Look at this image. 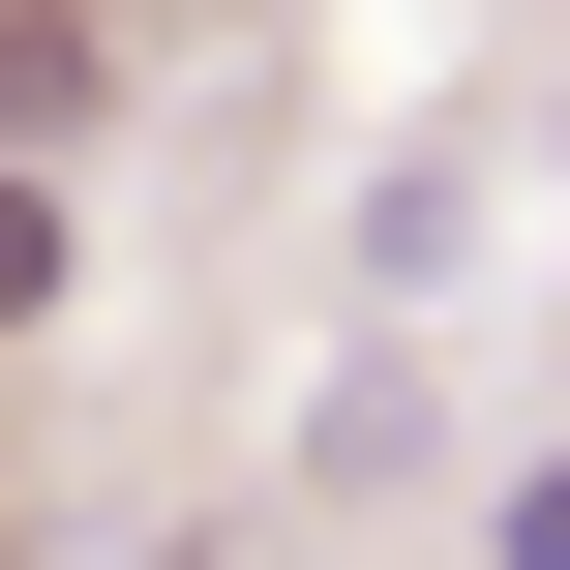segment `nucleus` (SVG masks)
Masks as SVG:
<instances>
[{"label": "nucleus", "instance_id": "1", "mask_svg": "<svg viewBox=\"0 0 570 570\" xmlns=\"http://www.w3.org/2000/svg\"><path fill=\"white\" fill-rule=\"evenodd\" d=\"M30 301H60V210H30V180H0V331H30Z\"/></svg>", "mask_w": 570, "mask_h": 570}, {"label": "nucleus", "instance_id": "2", "mask_svg": "<svg viewBox=\"0 0 570 570\" xmlns=\"http://www.w3.org/2000/svg\"><path fill=\"white\" fill-rule=\"evenodd\" d=\"M511 570H570V451H541V481H511Z\"/></svg>", "mask_w": 570, "mask_h": 570}]
</instances>
